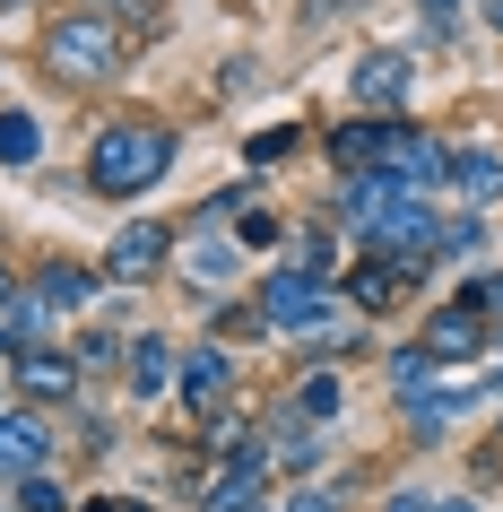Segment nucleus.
<instances>
[{
    "label": "nucleus",
    "mask_w": 503,
    "mask_h": 512,
    "mask_svg": "<svg viewBox=\"0 0 503 512\" xmlns=\"http://www.w3.org/2000/svg\"><path fill=\"white\" fill-rule=\"evenodd\" d=\"M261 478H269V452L261 443H235V460L209 486V512H261Z\"/></svg>",
    "instance_id": "6e6552de"
},
{
    "label": "nucleus",
    "mask_w": 503,
    "mask_h": 512,
    "mask_svg": "<svg viewBox=\"0 0 503 512\" xmlns=\"http://www.w3.org/2000/svg\"><path fill=\"white\" fill-rule=\"evenodd\" d=\"M278 460H287V469L321 460V434H313V417H304V408H287V417H278Z\"/></svg>",
    "instance_id": "dca6fc26"
},
{
    "label": "nucleus",
    "mask_w": 503,
    "mask_h": 512,
    "mask_svg": "<svg viewBox=\"0 0 503 512\" xmlns=\"http://www.w3.org/2000/svg\"><path fill=\"white\" fill-rule=\"evenodd\" d=\"M174 382H183V356L165 348V339H139V348H131V391H139V400H165Z\"/></svg>",
    "instance_id": "ddd939ff"
},
{
    "label": "nucleus",
    "mask_w": 503,
    "mask_h": 512,
    "mask_svg": "<svg viewBox=\"0 0 503 512\" xmlns=\"http://www.w3.org/2000/svg\"><path fill=\"white\" fill-rule=\"evenodd\" d=\"M44 452H53V434H44V417H9L0 408V478H27V469H44Z\"/></svg>",
    "instance_id": "1a4fd4ad"
},
{
    "label": "nucleus",
    "mask_w": 503,
    "mask_h": 512,
    "mask_svg": "<svg viewBox=\"0 0 503 512\" xmlns=\"http://www.w3.org/2000/svg\"><path fill=\"white\" fill-rule=\"evenodd\" d=\"M165 252H174V235L165 226H122L105 252V278H122V287H148V278L165 270Z\"/></svg>",
    "instance_id": "0eeeda50"
},
{
    "label": "nucleus",
    "mask_w": 503,
    "mask_h": 512,
    "mask_svg": "<svg viewBox=\"0 0 503 512\" xmlns=\"http://www.w3.org/2000/svg\"><path fill=\"white\" fill-rule=\"evenodd\" d=\"M87 296H96V270H70V261H61V270H44V287H35V304H44V313H79Z\"/></svg>",
    "instance_id": "2eb2a0df"
},
{
    "label": "nucleus",
    "mask_w": 503,
    "mask_h": 512,
    "mask_svg": "<svg viewBox=\"0 0 503 512\" xmlns=\"http://www.w3.org/2000/svg\"><path fill=\"white\" fill-rule=\"evenodd\" d=\"M347 87H356V105L391 113L399 96H408V61H399V53H365V61H356V79H347Z\"/></svg>",
    "instance_id": "f8f14e48"
},
{
    "label": "nucleus",
    "mask_w": 503,
    "mask_h": 512,
    "mask_svg": "<svg viewBox=\"0 0 503 512\" xmlns=\"http://www.w3.org/2000/svg\"><path fill=\"white\" fill-rule=\"evenodd\" d=\"M408 139L417 131H399V122H347V131H330V157H339L347 174H373V165H399Z\"/></svg>",
    "instance_id": "423d86ee"
},
{
    "label": "nucleus",
    "mask_w": 503,
    "mask_h": 512,
    "mask_svg": "<svg viewBox=\"0 0 503 512\" xmlns=\"http://www.w3.org/2000/svg\"><path fill=\"white\" fill-rule=\"evenodd\" d=\"M495 27H503V0H495Z\"/></svg>",
    "instance_id": "c85d7f7f"
},
{
    "label": "nucleus",
    "mask_w": 503,
    "mask_h": 512,
    "mask_svg": "<svg viewBox=\"0 0 503 512\" xmlns=\"http://www.w3.org/2000/svg\"><path fill=\"white\" fill-rule=\"evenodd\" d=\"M18 391H27V400H70V391H79V356L18 348Z\"/></svg>",
    "instance_id": "9d476101"
},
{
    "label": "nucleus",
    "mask_w": 503,
    "mask_h": 512,
    "mask_svg": "<svg viewBox=\"0 0 503 512\" xmlns=\"http://www.w3.org/2000/svg\"><path fill=\"white\" fill-rule=\"evenodd\" d=\"M61 504H70V495H61L44 469H27V478H18V512H61Z\"/></svg>",
    "instance_id": "aec40b11"
},
{
    "label": "nucleus",
    "mask_w": 503,
    "mask_h": 512,
    "mask_svg": "<svg viewBox=\"0 0 503 512\" xmlns=\"http://www.w3.org/2000/svg\"><path fill=\"white\" fill-rule=\"evenodd\" d=\"M191 278H200V287H226V278H235V243L200 235V243H191Z\"/></svg>",
    "instance_id": "f3484780"
},
{
    "label": "nucleus",
    "mask_w": 503,
    "mask_h": 512,
    "mask_svg": "<svg viewBox=\"0 0 503 512\" xmlns=\"http://www.w3.org/2000/svg\"><path fill=\"white\" fill-rule=\"evenodd\" d=\"M417 9H425V18H434V27H443V18H451V9H460V0H417Z\"/></svg>",
    "instance_id": "a878e982"
},
{
    "label": "nucleus",
    "mask_w": 503,
    "mask_h": 512,
    "mask_svg": "<svg viewBox=\"0 0 503 512\" xmlns=\"http://www.w3.org/2000/svg\"><path fill=\"white\" fill-rule=\"evenodd\" d=\"M408 200H417V191L399 183L391 165H373V174H347V226H356V235H373V226H391V217L408 209Z\"/></svg>",
    "instance_id": "20e7f679"
},
{
    "label": "nucleus",
    "mask_w": 503,
    "mask_h": 512,
    "mask_svg": "<svg viewBox=\"0 0 503 512\" xmlns=\"http://www.w3.org/2000/svg\"><path fill=\"white\" fill-rule=\"evenodd\" d=\"M44 131H35V113H0V165H35Z\"/></svg>",
    "instance_id": "a211bd4d"
},
{
    "label": "nucleus",
    "mask_w": 503,
    "mask_h": 512,
    "mask_svg": "<svg viewBox=\"0 0 503 512\" xmlns=\"http://www.w3.org/2000/svg\"><path fill=\"white\" fill-rule=\"evenodd\" d=\"M226 391H235V365H226V348L183 356V400L200 408V417H217V408H226Z\"/></svg>",
    "instance_id": "9b49d317"
},
{
    "label": "nucleus",
    "mask_w": 503,
    "mask_h": 512,
    "mask_svg": "<svg viewBox=\"0 0 503 512\" xmlns=\"http://www.w3.org/2000/svg\"><path fill=\"white\" fill-rule=\"evenodd\" d=\"M486 339H495V330H486V313H477L469 296L434 304V322H425V356H434V365H469Z\"/></svg>",
    "instance_id": "7ed1b4c3"
},
{
    "label": "nucleus",
    "mask_w": 503,
    "mask_h": 512,
    "mask_svg": "<svg viewBox=\"0 0 503 512\" xmlns=\"http://www.w3.org/2000/svg\"><path fill=\"white\" fill-rule=\"evenodd\" d=\"M469 304L486 313V330H503V278H477V287H469Z\"/></svg>",
    "instance_id": "4be33fe9"
},
{
    "label": "nucleus",
    "mask_w": 503,
    "mask_h": 512,
    "mask_svg": "<svg viewBox=\"0 0 503 512\" xmlns=\"http://www.w3.org/2000/svg\"><path fill=\"white\" fill-rule=\"evenodd\" d=\"M44 330V304H0V348H35Z\"/></svg>",
    "instance_id": "6ab92c4d"
},
{
    "label": "nucleus",
    "mask_w": 503,
    "mask_h": 512,
    "mask_svg": "<svg viewBox=\"0 0 503 512\" xmlns=\"http://www.w3.org/2000/svg\"><path fill=\"white\" fill-rule=\"evenodd\" d=\"M295 408H304V417H313V426H321V417L339 408V382H330V374H313V382H304V400H295Z\"/></svg>",
    "instance_id": "412c9836"
},
{
    "label": "nucleus",
    "mask_w": 503,
    "mask_h": 512,
    "mask_svg": "<svg viewBox=\"0 0 503 512\" xmlns=\"http://www.w3.org/2000/svg\"><path fill=\"white\" fill-rule=\"evenodd\" d=\"M287 148H295V131H261V139H252V165H278Z\"/></svg>",
    "instance_id": "b1692460"
},
{
    "label": "nucleus",
    "mask_w": 503,
    "mask_h": 512,
    "mask_svg": "<svg viewBox=\"0 0 503 512\" xmlns=\"http://www.w3.org/2000/svg\"><path fill=\"white\" fill-rule=\"evenodd\" d=\"M9 296H18V287H9V270H0V304H9Z\"/></svg>",
    "instance_id": "cd10ccee"
},
{
    "label": "nucleus",
    "mask_w": 503,
    "mask_h": 512,
    "mask_svg": "<svg viewBox=\"0 0 503 512\" xmlns=\"http://www.w3.org/2000/svg\"><path fill=\"white\" fill-rule=\"evenodd\" d=\"M287 512H339V504H330V495H295Z\"/></svg>",
    "instance_id": "393cba45"
},
{
    "label": "nucleus",
    "mask_w": 503,
    "mask_h": 512,
    "mask_svg": "<svg viewBox=\"0 0 503 512\" xmlns=\"http://www.w3.org/2000/svg\"><path fill=\"white\" fill-rule=\"evenodd\" d=\"M451 191L460 200H503V157L495 148H460L451 157Z\"/></svg>",
    "instance_id": "4468645a"
},
{
    "label": "nucleus",
    "mask_w": 503,
    "mask_h": 512,
    "mask_svg": "<svg viewBox=\"0 0 503 512\" xmlns=\"http://www.w3.org/2000/svg\"><path fill=\"white\" fill-rule=\"evenodd\" d=\"M269 330H321L330 322V296H321V278H304V270H278L269 278Z\"/></svg>",
    "instance_id": "39448f33"
},
{
    "label": "nucleus",
    "mask_w": 503,
    "mask_h": 512,
    "mask_svg": "<svg viewBox=\"0 0 503 512\" xmlns=\"http://www.w3.org/2000/svg\"><path fill=\"white\" fill-rule=\"evenodd\" d=\"M391 512H469L460 495H391Z\"/></svg>",
    "instance_id": "5701e85b"
},
{
    "label": "nucleus",
    "mask_w": 503,
    "mask_h": 512,
    "mask_svg": "<svg viewBox=\"0 0 503 512\" xmlns=\"http://www.w3.org/2000/svg\"><path fill=\"white\" fill-rule=\"evenodd\" d=\"M165 165H174V131L165 122H113L96 139V157H87V183L105 200H139V191L165 183Z\"/></svg>",
    "instance_id": "f257e3e1"
},
{
    "label": "nucleus",
    "mask_w": 503,
    "mask_h": 512,
    "mask_svg": "<svg viewBox=\"0 0 503 512\" xmlns=\"http://www.w3.org/2000/svg\"><path fill=\"white\" fill-rule=\"evenodd\" d=\"M87 512H139V504H87Z\"/></svg>",
    "instance_id": "bb28decb"
},
{
    "label": "nucleus",
    "mask_w": 503,
    "mask_h": 512,
    "mask_svg": "<svg viewBox=\"0 0 503 512\" xmlns=\"http://www.w3.org/2000/svg\"><path fill=\"white\" fill-rule=\"evenodd\" d=\"M44 70L70 87H96L122 70V27L113 18H96V9H79V18H53V35H44Z\"/></svg>",
    "instance_id": "f03ea898"
}]
</instances>
